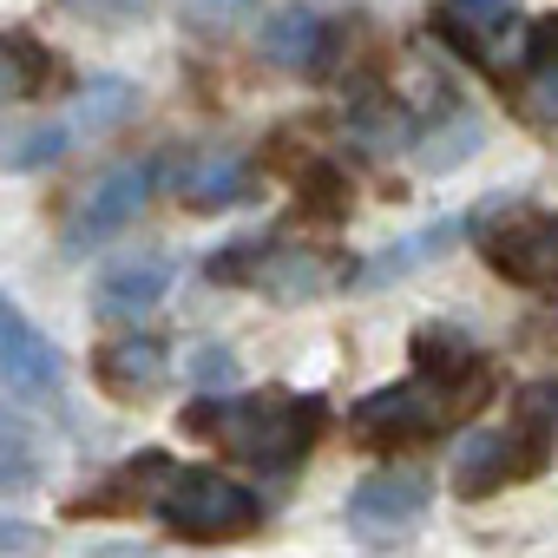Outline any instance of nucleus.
Here are the masks:
<instances>
[{
	"label": "nucleus",
	"instance_id": "1",
	"mask_svg": "<svg viewBox=\"0 0 558 558\" xmlns=\"http://www.w3.org/2000/svg\"><path fill=\"white\" fill-rule=\"evenodd\" d=\"M323 414H329L323 395H276V388H263V395H230V401H191L178 427L191 440L223 447L230 460H243L256 473H283V466H296L316 447Z\"/></svg>",
	"mask_w": 558,
	"mask_h": 558
},
{
	"label": "nucleus",
	"instance_id": "2",
	"mask_svg": "<svg viewBox=\"0 0 558 558\" xmlns=\"http://www.w3.org/2000/svg\"><path fill=\"white\" fill-rule=\"evenodd\" d=\"M486 368L466 362V368H421L408 381H388L375 388L368 401H355V434L381 440V447H401V440H427L440 427H453L460 414H473L486 401Z\"/></svg>",
	"mask_w": 558,
	"mask_h": 558
},
{
	"label": "nucleus",
	"instance_id": "3",
	"mask_svg": "<svg viewBox=\"0 0 558 558\" xmlns=\"http://www.w3.org/2000/svg\"><path fill=\"white\" fill-rule=\"evenodd\" d=\"M158 519L184 538H236L256 525V493L223 480V473H204V466H171L165 486H158Z\"/></svg>",
	"mask_w": 558,
	"mask_h": 558
},
{
	"label": "nucleus",
	"instance_id": "4",
	"mask_svg": "<svg viewBox=\"0 0 558 558\" xmlns=\"http://www.w3.org/2000/svg\"><path fill=\"white\" fill-rule=\"evenodd\" d=\"M473 250L519 290H558V210H506L473 223Z\"/></svg>",
	"mask_w": 558,
	"mask_h": 558
},
{
	"label": "nucleus",
	"instance_id": "5",
	"mask_svg": "<svg viewBox=\"0 0 558 558\" xmlns=\"http://www.w3.org/2000/svg\"><path fill=\"white\" fill-rule=\"evenodd\" d=\"M434 34L473 60L480 73H506L525 53V21H519V0H440Z\"/></svg>",
	"mask_w": 558,
	"mask_h": 558
},
{
	"label": "nucleus",
	"instance_id": "6",
	"mask_svg": "<svg viewBox=\"0 0 558 558\" xmlns=\"http://www.w3.org/2000/svg\"><path fill=\"white\" fill-rule=\"evenodd\" d=\"M151 191H158V165H151V158H119V165H106V171L93 178V191L80 197L66 243H73V250H93V243L119 236V230L151 204Z\"/></svg>",
	"mask_w": 558,
	"mask_h": 558
},
{
	"label": "nucleus",
	"instance_id": "7",
	"mask_svg": "<svg viewBox=\"0 0 558 558\" xmlns=\"http://www.w3.org/2000/svg\"><path fill=\"white\" fill-rule=\"evenodd\" d=\"M434 506V480L427 473H368L355 493H349V532L368 538V545H388V538H408Z\"/></svg>",
	"mask_w": 558,
	"mask_h": 558
},
{
	"label": "nucleus",
	"instance_id": "8",
	"mask_svg": "<svg viewBox=\"0 0 558 558\" xmlns=\"http://www.w3.org/2000/svg\"><path fill=\"white\" fill-rule=\"evenodd\" d=\"M60 349L21 316L14 296H0V388L21 401H53L60 395Z\"/></svg>",
	"mask_w": 558,
	"mask_h": 558
},
{
	"label": "nucleus",
	"instance_id": "9",
	"mask_svg": "<svg viewBox=\"0 0 558 558\" xmlns=\"http://www.w3.org/2000/svg\"><path fill=\"white\" fill-rule=\"evenodd\" d=\"M256 47H263L269 66H283V73H323L329 53H336V27L316 8H276V14H263Z\"/></svg>",
	"mask_w": 558,
	"mask_h": 558
},
{
	"label": "nucleus",
	"instance_id": "10",
	"mask_svg": "<svg viewBox=\"0 0 558 558\" xmlns=\"http://www.w3.org/2000/svg\"><path fill=\"white\" fill-rule=\"evenodd\" d=\"M519 480V460H512V434L506 427H473L460 447H453V493L460 499H486L493 486Z\"/></svg>",
	"mask_w": 558,
	"mask_h": 558
},
{
	"label": "nucleus",
	"instance_id": "11",
	"mask_svg": "<svg viewBox=\"0 0 558 558\" xmlns=\"http://www.w3.org/2000/svg\"><path fill=\"white\" fill-rule=\"evenodd\" d=\"M165 342H151V336H125V342H106L99 349V381L112 388V395H125V401H145V395H158L165 388Z\"/></svg>",
	"mask_w": 558,
	"mask_h": 558
},
{
	"label": "nucleus",
	"instance_id": "12",
	"mask_svg": "<svg viewBox=\"0 0 558 558\" xmlns=\"http://www.w3.org/2000/svg\"><path fill=\"white\" fill-rule=\"evenodd\" d=\"M178 263L171 256H125V263H106L99 269V303L106 310H151L165 290H171Z\"/></svg>",
	"mask_w": 558,
	"mask_h": 558
},
{
	"label": "nucleus",
	"instance_id": "13",
	"mask_svg": "<svg viewBox=\"0 0 558 558\" xmlns=\"http://www.w3.org/2000/svg\"><path fill=\"white\" fill-rule=\"evenodd\" d=\"M512 434V460H519V480H538V466L551 460V434H558V388H525L519 395V427Z\"/></svg>",
	"mask_w": 558,
	"mask_h": 558
},
{
	"label": "nucleus",
	"instance_id": "14",
	"mask_svg": "<svg viewBox=\"0 0 558 558\" xmlns=\"http://www.w3.org/2000/svg\"><path fill=\"white\" fill-rule=\"evenodd\" d=\"M250 256H256V269H236V283H263L276 296H310V290H323V269L303 250H250Z\"/></svg>",
	"mask_w": 558,
	"mask_h": 558
},
{
	"label": "nucleus",
	"instance_id": "15",
	"mask_svg": "<svg viewBox=\"0 0 558 558\" xmlns=\"http://www.w3.org/2000/svg\"><path fill=\"white\" fill-rule=\"evenodd\" d=\"M40 480V453H34V434L21 414L0 408V493H27Z\"/></svg>",
	"mask_w": 558,
	"mask_h": 558
},
{
	"label": "nucleus",
	"instance_id": "16",
	"mask_svg": "<svg viewBox=\"0 0 558 558\" xmlns=\"http://www.w3.org/2000/svg\"><path fill=\"white\" fill-rule=\"evenodd\" d=\"M132 106H138V93H132L125 80H99V86H86V93H80L73 125H80V132H112L119 119H132Z\"/></svg>",
	"mask_w": 558,
	"mask_h": 558
},
{
	"label": "nucleus",
	"instance_id": "17",
	"mask_svg": "<svg viewBox=\"0 0 558 558\" xmlns=\"http://www.w3.org/2000/svg\"><path fill=\"white\" fill-rule=\"evenodd\" d=\"M40 73H47V60H40L27 40H0V106H8V99H27V93L40 86Z\"/></svg>",
	"mask_w": 558,
	"mask_h": 558
},
{
	"label": "nucleus",
	"instance_id": "18",
	"mask_svg": "<svg viewBox=\"0 0 558 558\" xmlns=\"http://www.w3.org/2000/svg\"><path fill=\"white\" fill-rule=\"evenodd\" d=\"M236 191H243V158H210L184 178V197H197V204H217V197H236Z\"/></svg>",
	"mask_w": 558,
	"mask_h": 558
},
{
	"label": "nucleus",
	"instance_id": "19",
	"mask_svg": "<svg viewBox=\"0 0 558 558\" xmlns=\"http://www.w3.org/2000/svg\"><path fill=\"white\" fill-rule=\"evenodd\" d=\"M519 106L545 125H558V60H525V86H519Z\"/></svg>",
	"mask_w": 558,
	"mask_h": 558
},
{
	"label": "nucleus",
	"instance_id": "20",
	"mask_svg": "<svg viewBox=\"0 0 558 558\" xmlns=\"http://www.w3.org/2000/svg\"><path fill=\"white\" fill-rule=\"evenodd\" d=\"M60 8L86 27H138L151 14V0H60Z\"/></svg>",
	"mask_w": 558,
	"mask_h": 558
},
{
	"label": "nucleus",
	"instance_id": "21",
	"mask_svg": "<svg viewBox=\"0 0 558 558\" xmlns=\"http://www.w3.org/2000/svg\"><path fill=\"white\" fill-rule=\"evenodd\" d=\"M519 60H558V14H545V21L525 27V53Z\"/></svg>",
	"mask_w": 558,
	"mask_h": 558
},
{
	"label": "nucleus",
	"instance_id": "22",
	"mask_svg": "<svg viewBox=\"0 0 558 558\" xmlns=\"http://www.w3.org/2000/svg\"><path fill=\"white\" fill-rule=\"evenodd\" d=\"M40 545V525H27V519H0V558H21V551H34Z\"/></svg>",
	"mask_w": 558,
	"mask_h": 558
}]
</instances>
